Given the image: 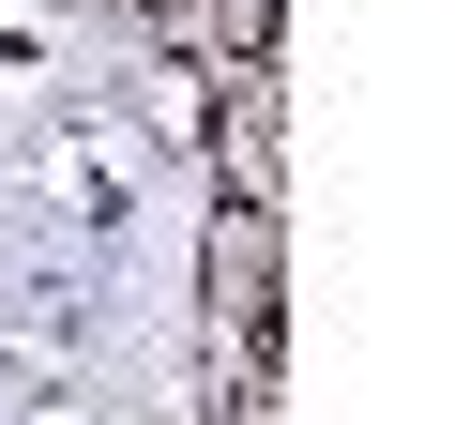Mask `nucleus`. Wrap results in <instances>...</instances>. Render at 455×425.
<instances>
[{
    "instance_id": "obj_1",
    "label": "nucleus",
    "mask_w": 455,
    "mask_h": 425,
    "mask_svg": "<svg viewBox=\"0 0 455 425\" xmlns=\"http://www.w3.org/2000/svg\"><path fill=\"white\" fill-rule=\"evenodd\" d=\"M61 76V16H16V0H0V92H46Z\"/></svg>"
}]
</instances>
